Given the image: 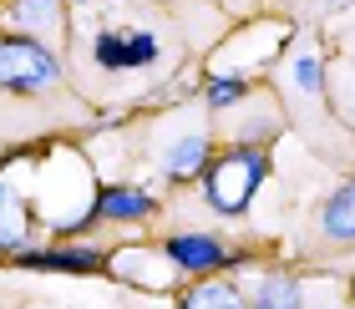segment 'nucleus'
Wrapping results in <instances>:
<instances>
[{
    "mask_svg": "<svg viewBox=\"0 0 355 309\" xmlns=\"http://www.w3.org/2000/svg\"><path fill=\"white\" fill-rule=\"evenodd\" d=\"M15 264L41 269V274H96L107 269V254L102 249H21Z\"/></svg>",
    "mask_w": 355,
    "mask_h": 309,
    "instance_id": "423d86ee",
    "label": "nucleus"
},
{
    "mask_svg": "<svg viewBox=\"0 0 355 309\" xmlns=\"http://www.w3.org/2000/svg\"><path fill=\"white\" fill-rule=\"evenodd\" d=\"M31 243V208L21 198V188L0 177V249L6 254H21Z\"/></svg>",
    "mask_w": 355,
    "mask_h": 309,
    "instance_id": "6e6552de",
    "label": "nucleus"
},
{
    "mask_svg": "<svg viewBox=\"0 0 355 309\" xmlns=\"http://www.w3.org/2000/svg\"><path fill=\"white\" fill-rule=\"evenodd\" d=\"M153 208H157V198L148 188H137V183H107V188H96L92 213L102 223H137V218H148Z\"/></svg>",
    "mask_w": 355,
    "mask_h": 309,
    "instance_id": "39448f33",
    "label": "nucleus"
},
{
    "mask_svg": "<svg viewBox=\"0 0 355 309\" xmlns=\"http://www.w3.org/2000/svg\"><path fill=\"white\" fill-rule=\"evenodd\" d=\"M61 87V56L36 36H0V91L10 96H41Z\"/></svg>",
    "mask_w": 355,
    "mask_h": 309,
    "instance_id": "f03ea898",
    "label": "nucleus"
},
{
    "mask_svg": "<svg viewBox=\"0 0 355 309\" xmlns=\"http://www.w3.org/2000/svg\"><path fill=\"white\" fill-rule=\"evenodd\" d=\"M289 87H295L304 102H315V96L325 91V67H320L315 41H300L295 46V56H289Z\"/></svg>",
    "mask_w": 355,
    "mask_h": 309,
    "instance_id": "f8f14e48",
    "label": "nucleus"
},
{
    "mask_svg": "<svg viewBox=\"0 0 355 309\" xmlns=\"http://www.w3.org/2000/svg\"><path fill=\"white\" fill-rule=\"evenodd\" d=\"M350 294H355V284H350Z\"/></svg>",
    "mask_w": 355,
    "mask_h": 309,
    "instance_id": "2eb2a0df",
    "label": "nucleus"
},
{
    "mask_svg": "<svg viewBox=\"0 0 355 309\" xmlns=\"http://www.w3.org/2000/svg\"><path fill=\"white\" fill-rule=\"evenodd\" d=\"M320 233L330 243H355V177L325 198V208H320Z\"/></svg>",
    "mask_w": 355,
    "mask_h": 309,
    "instance_id": "9d476101",
    "label": "nucleus"
},
{
    "mask_svg": "<svg viewBox=\"0 0 355 309\" xmlns=\"http://www.w3.org/2000/svg\"><path fill=\"white\" fill-rule=\"evenodd\" d=\"M249 309H304V289H300V279H289V274H269Z\"/></svg>",
    "mask_w": 355,
    "mask_h": 309,
    "instance_id": "ddd939ff",
    "label": "nucleus"
},
{
    "mask_svg": "<svg viewBox=\"0 0 355 309\" xmlns=\"http://www.w3.org/2000/svg\"><path fill=\"white\" fill-rule=\"evenodd\" d=\"M178 309H249V299L234 279H203V284L183 289Z\"/></svg>",
    "mask_w": 355,
    "mask_h": 309,
    "instance_id": "9b49d317",
    "label": "nucleus"
},
{
    "mask_svg": "<svg viewBox=\"0 0 355 309\" xmlns=\"http://www.w3.org/2000/svg\"><path fill=\"white\" fill-rule=\"evenodd\" d=\"M269 177V148L264 142H234L218 157H208L203 168V203L214 208L218 218H244L254 193L264 188Z\"/></svg>",
    "mask_w": 355,
    "mask_h": 309,
    "instance_id": "f257e3e1",
    "label": "nucleus"
},
{
    "mask_svg": "<svg viewBox=\"0 0 355 309\" xmlns=\"http://www.w3.org/2000/svg\"><path fill=\"white\" fill-rule=\"evenodd\" d=\"M249 91H254V87H249L244 76H218V71H214V76H208V87H203V102L214 107V112H229V107H239V102H249Z\"/></svg>",
    "mask_w": 355,
    "mask_h": 309,
    "instance_id": "4468645a",
    "label": "nucleus"
},
{
    "mask_svg": "<svg viewBox=\"0 0 355 309\" xmlns=\"http://www.w3.org/2000/svg\"><path fill=\"white\" fill-rule=\"evenodd\" d=\"M163 254H168V264L178 274H218V269L239 264V254L214 233H173L163 243Z\"/></svg>",
    "mask_w": 355,
    "mask_h": 309,
    "instance_id": "20e7f679",
    "label": "nucleus"
},
{
    "mask_svg": "<svg viewBox=\"0 0 355 309\" xmlns=\"http://www.w3.org/2000/svg\"><path fill=\"white\" fill-rule=\"evenodd\" d=\"M208 157H214L208 137H203V132H188V137H178L173 148L163 152V173L173 177V183H193V177H203Z\"/></svg>",
    "mask_w": 355,
    "mask_h": 309,
    "instance_id": "1a4fd4ad",
    "label": "nucleus"
},
{
    "mask_svg": "<svg viewBox=\"0 0 355 309\" xmlns=\"http://www.w3.org/2000/svg\"><path fill=\"white\" fill-rule=\"evenodd\" d=\"M92 61L102 71H148L163 61V36L153 26H102L92 36Z\"/></svg>",
    "mask_w": 355,
    "mask_h": 309,
    "instance_id": "7ed1b4c3",
    "label": "nucleus"
},
{
    "mask_svg": "<svg viewBox=\"0 0 355 309\" xmlns=\"http://www.w3.org/2000/svg\"><path fill=\"white\" fill-rule=\"evenodd\" d=\"M10 21L21 36H36V41H61L67 36V10H61V0H15L10 6Z\"/></svg>",
    "mask_w": 355,
    "mask_h": 309,
    "instance_id": "0eeeda50",
    "label": "nucleus"
}]
</instances>
